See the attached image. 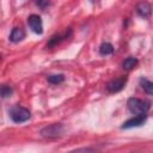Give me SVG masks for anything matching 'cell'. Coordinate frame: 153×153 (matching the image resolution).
<instances>
[{"label":"cell","mask_w":153,"mask_h":153,"mask_svg":"<svg viewBox=\"0 0 153 153\" xmlns=\"http://www.w3.org/2000/svg\"><path fill=\"white\" fill-rule=\"evenodd\" d=\"M62 133H63V126L61 123L49 124V126L44 127L43 129H41V131H39L41 136H43L45 139H54V137L61 136Z\"/></svg>","instance_id":"3957f363"},{"label":"cell","mask_w":153,"mask_h":153,"mask_svg":"<svg viewBox=\"0 0 153 153\" xmlns=\"http://www.w3.org/2000/svg\"><path fill=\"white\" fill-rule=\"evenodd\" d=\"M151 10H152L151 8V5L147 1H141L136 6V12L142 18H148L151 16Z\"/></svg>","instance_id":"ba28073f"},{"label":"cell","mask_w":153,"mask_h":153,"mask_svg":"<svg viewBox=\"0 0 153 153\" xmlns=\"http://www.w3.org/2000/svg\"><path fill=\"white\" fill-rule=\"evenodd\" d=\"M99 53H100V55H110V54H112V53H114V47H112V44H111V43H108V42L103 43V44L99 47Z\"/></svg>","instance_id":"8fae6325"},{"label":"cell","mask_w":153,"mask_h":153,"mask_svg":"<svg viewBox=\"0 0 153 153\" xmlns=\"http://www.w3.org/2000/svg\"><path fill=\"white\" fill-rule=\"evenodd\" d=\"M146 121H147V114L136 115V116L129 118L128 121H126L122 124V129H129V128H134V127H141L142 124H145Z\"/></svg>","instance_id":"277c9868"},{"label":"cell","mask_w":153,"mask_h":153,"mask_svg":"<svg viewBox=\"0 0 153 153\" xmlns=\"http://www.w3.org/2000/svg\"><path fill=\"white\" fill-rule=\"evenodd\" d=\"M0 61H1V54H0Z\"/></svg>","instance_id":"2e32d148"},{"label":"cell","mask_w":153,"mask_h":153,"mask_svg":"<svg viewBox=\"0 0 153 153\" xmlns=\"http://www.w3.org/2000/svg\"><path fill=\"white\" fill-rule=\"evenodd\" d=\"M27 24L30 26V29L35 32V33H43V23H42V18L38 14H31L27 18Z\"/></svg>","instance_id":"5b68a950"},{"label":"cell","mask_w":153,"mask_h":153,"mask_svg":"<svg viewBox=\"0 0 153 153\" xmlns=\"http://www.w3.org/2000/svg\"><path fill=\"white\" fill-rule=\"evenodd\" d=\"M13 93V88L8 85H0V97L1 98H7L11 97V94Z\"/></svg>","instance_id":"4fadbf2b"},{"label":"cell","mask_w":153,"mask_h":153,"mask_svg":"<svg viewBox=\"0 0 153 153\" xmlns=\"http://www.w3.org/2000/svg\"><path fill=\"white\" fill-rule=\"evenodd\" d=\"M24 37H25V31L22 27H13L11 31V35H10V41L13 43H18Z\"/></svg>","instance_id":"9c48e42d"},{"label":"cell","mask_w":153,"mask_h":153,"mask_svg":"<svg viewBox=\"0 0 153 153\" xmlns=\"http://www.w3.org/2000/svg\"><path fill=\"white\" fill-rule=\"evenodd\" d=\"M127 106L129 109V111L131 114L135 115H142V114H147L151 109V103L143 99H139L135 97H131L128 99L127 102Z\"/></svg>","instance_id":"6da1fadb"},{"label":"cell","mask_w":153,"mask_h":153,"mask_svg":"<svg viewBox=\"0 0 153 153\" xmlns=\"http://www.w3.org/2000/svg\"><path fill=\"white\" fill-rule=\"evenodd\" d=\"M71 35H72V30H69V31H68V33H67V31H66L63 35H62V33H55V35H53V36L49 38L48 43H47V48L51 49V48L56 47L57 44H60L63 39H66L67 37H69Z\"/></svg>","instance_id":"52a82bcc"},{"label":"cell","mask_w":153,"mask_h":153,"mask_svg":"<svg viewBox=\"0 0 153 153\" xmlns=\"http://www.w3.org/2000/svg\"><path fill=\"white\" fill-rule=\"evenodd\" d=\"M35 1H36V5L41 8H45L50 4V0H35Z\"/></svg>","instance_id":"9a60e30c"},{"label":"cell","mask_w":153,"mask_h":153,"mask_svg":"<svg viewBox=\"0 0 153 153\" xmlns=\"http://www.w3.org/2000/svg\"><path fill=\"white\" fill-rule=\"evenodd\" d=\"M140 85H141V87H142L149 96L153 94V82H152V81H149V80H147V79H141V80H140Z\"/></svg>","instance_id":"7c38bea8"},{"label":"cell","mask_w":153,"mask_h":153,"mask_svg":"<svg viewBox=\"0 0 153 153\" xmlns=\"http://www.w3.org/2000/svg\"><path fill=\"white\" fill-rule=\"evenodd\" d=\"M126 82H127V76H120V78H116V79L109 81L106 85V88L109 92L116 93V92H120L126 86Z\"/></svg>","instance_id":"8992f818"},{"label":"cell","mask_w":153,"mask_h":153,"mask_svg":"<svg viewBox=\"0 0 153 153\" xmlns=\"http://www.w3.org/2000/svg\"><path fill=\"white\" fill-rule=\"evenodd\" d=\"M47 80L50 82V84H60L65 80V76L63 74H51V75H48L47 76Z\"/></svg>","instance_id":"5bb4252c"},{"label":"cell","mask_w":153,"mask_h":153,"mask_svg":"<svg viewBox=\"0 0 153 153\" xmlns=\"http://www.w3.org/2000/svg\"><path fill=\"white\" fill-rule=\"evenodd\" d=\"M10 117L13 122L16 123H22V122H25L27 121L30 117H31V114L27 109L20 106V105H14L11 108L10 110Z\"/></svg>","instance_id":"7a4b0ae2"},{"label":"cell","mask_w":153,"mask_h":153,"mask_svg":"<svg viewBox=\"0 0 153 153\" xmlns=\"http://www.w3.org/2000/svg\"><path fill=\"white\" fill-rule=\"evenodd\" d=\"M137 63H139L137 59H136V57H133V56H130V57H127V59L123 61L122 66H123V68H124V69H127V71H130V69L135 68Z\"/></svg>","instance_id":"30bf717a"}]
</instances>
